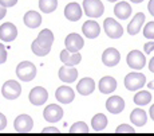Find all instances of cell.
Wrapping results in <instances>:
<instances>
[{"mask_svg": "<svg viewBox=\"0 0 154 136\" xmlns=\"http://www.w3.org/2000/svg\"><path fill=\"white\" fill-rule=\"evenodd\" d=\"M52 42H54V34H52V31L48 30V28H44V30L39 32L36 39L32 42L31 50L38 57H44V55H47L51 51Z\"/></svg>", "mask_w": 154, "mask_h": 136, "instance_id": "1", "label": "cell"}, {"mask_svg": "<svg viewBox=\"0 0 154 136\" xmlns=\"http://www.w3.org/2000/svg\"><path fill=\"white\" fill-rule=\"evenodd\" d=\"M16 76L22 82H29L36 76V66L29 61H23L16 66Z\"/></svg>", "mask_w": 154, "mask_h": 136, "instance_id": "2", "label": "cell"}, {"mask_svg": "<svg viewBox=\"0 0 154 136\" xmlns=\"http://www.w3.org/2000/svg\"><path fill=\"white\" fill-rule=\"evenodd\" d=\"M146 85V77L142 73L133 72L125 77V88L130 92H137Z\"/></svg>", "mask_w": 154, "mask_h": 136, "instance_id": "3", "label": "cell"}, {"mask_svg": "<svg viewBox=\"0 0 154 136\" xmlns=\"http://www.w3.org/2000/svg\"><path fill=\"white\" fill-rule=\"evenodd\" d=\"M83 10L88 18H100L105 12V7L100 0H83Z\"/></svg>", "mask_w": 154, "mask_h": 136, "instance_id": "4", "label": "cell"}, {"mask_svg": "<svg viewBox=\"0 0 154 136\" xmlns=\"http://www.w3.org/2000/svg\"><path fill=\"white\" fill-rule=\"evenodd\" d=\"M103 30H105L106 35L111 39H118L123 35V27L112 18H106L103 22Z\"/></svg>", "mask_w": 154, "mask_h": 136, "instance_id": "5", "label": "cell"}, {"mask_svg": "<svg viewBox=\"0 0 154 136\" xmlns=\"http://www.w3.org/2000/svg\"><path fill=\"white\" fill-rule=\"evenodd\" d=\"M14 128L16 132L19 134H28V132L32 131L34 128V120L29 115H26V113H22L15 119L14 121Z\"/></svg>", "mask_w": 154, "mask_h": 136, "instance_id": "6", "label": "cell"}, {"mask_svg": "<svg viewBox=\"0 0 154 136\" xmlns=\"http://www.w3.org/2000/svg\"><path fill=\"white\" fill-rule=\"evenodd\" d=\"M2 93L7 100H16L22 94V86L15 79H8L2 86Z\"/></svg>", "mask_w": 154, "mask_h": 136, "instance_id": "7", "label": "cell"}, {"mask_svg": "<svg viewBox=\"0 0 154 136\" xmlns=\"http://www.w3.org/2000/svg\"><path fill=\"white\" fill-rule=\"evenodd\" d=\"M126 62L129 65V67L134 70H141L145 67L146 65V58H145V54L141 53L140 50H131V51L127 54L126 57Z\"/></svg>", "mask_w": 154, "mask_h": 136, "instance_id": "8", "label": "cell"}, {"mask_svg": "<svg viewBox=\"0 0 154 136\" xmlns=\"http://www.w3.org/2000/svg\"><path fill=\"white\" fill-rule=\"evenodd\" d=\"M83 45H85L83 38H82L79 34H76V32H71V34H69L66 37V39H64L66 50L69 53H71V54L79 53V50H82Z\"/></svg>", "mask_w": 154, "mask_h": 136, "instance_id": "9", "label": "cell"}, {"mask_svg": "<svg viewBox=\"0 0 154 136\" xmlns=\"http://www.w3.org/2000/svg\"><path fill=\"white\" fill-rule=\"evenodd\" d=\"M28 100L32 105H43L48 100V92L44 89L43 86H35L29 90L28 93Z\"/></svg>", "mask_w": 154, "mask_h": 136, "instance_id": "10", "label": "cell"}, {"mask_svg": "<svg viewBox=\"0 0 154 136\" xmlns=\"http://www.w3.org/2000/svg\"><path fill=\"white\" fill-rule=\"evenodd\" d=\"M63 108L56 104H50L44 108L43 111V117L48 123H58L59 120L63 117Z\"/></svg>", "mask_w": 154, "mask_h": 136, "instance_id": "11", "label": "cell"}, {"mask_svg": "<svg viewBox=\"0 0 154 136\" xmlns=\"http://www.w3.org/2000/svg\"><path fill=\"white\" fill-rule=\"evenodd\" d=\"M17 37V28L14 23H3L0 26V39L3 42H12Z\"/></svg>", "mask_w": 154, "mask_h": 136, "instance_id": "12", "label": "cell"}, {"mask_svg": "<svg viewBox=\"0 0 154 136\" xmlns=\"http://www.w3.org/2000/svg\"><path fill=\"white\" fill-rule=\"evenodd\" d=\"M121 61V53L114 47H109L103 51L102 54V62L109 67H114L119 63Z\"/></svg>", "mask_w": 154, "mask_h": 136, "instance_id": "13", "label": "cell"}, {"mask_svg": "<svg viewBox=\"0 0 154 136\" xmlns=\"http://www.w3.org/2000/svg\"><path fill=\"white\" fill-rule=\"evenodd\" d=\"M55 97L60 104H70V102H72L74 99H75V93H74V90L71 89L70 86L62 85V86H59L58 89H56Z\"/></svg>", "mask_w": 154, "mask_h": 136, "instance_id": "14", "label": "cell"}, {"mask_svg": "<svg viewBox=\"0 0 154 136\" xmlns=\"http://www.w3.org/2000/svg\"><path fill=\"white\" fill-rule=\"evenodd\" d=\"M117 86H118L117 79H115L114 77H111V76L102 77L100 81H99V84H98V88H99L100 93H103V94H110V93H112V92H115Z\"/></svg>", "mask_w": 154, "mask_h": 136, "instance_id": "15", "label": "cell"}, {"mask_svg": "<svg viewBox=\"0 0 154 136\" xmlns=\"http://www.w3.org/2000/svg\"><path fill=\"white\" fill-rule=\"evenodd\" d=\"M106 108L107 111L112 115H118L125 109V101L122 97L119 96H111L109 97V100L106 101Z\"/></svg>", "mask_w": 154, "mask_h": 136, "instance_id": "16", "label": "cell"}, {"mask_svg": "<svg viewBox=\"0 0 154 136\" xmlns=\"http://www.w3.org/2000/svg\"><path fill=\"white\" fill-rule=\"evenodd\" d=\"M95 90V81L90 77H85L76 84V92L82 96H88Z\"/></svg>", "mask_w": 154, "mask_h": 136, "instance_id": "17", "label": "cell"}, {"mask_svg": "<svg viewBox=\"0 0 154 136\" xmlns=\"http://www.w3.org/2000/svg\"><path fill=\"white\" fill-rule=\"evenodd\" d=\"M64 16L70 22H78L82 18V7L78 3H70L64 8Z\"/></svg>", "mask_w": 154, "mask_h": 136, "instance_id": "18", "label": "cell"}, {"mask_svg": "<svg viewBox=\"0 0 154 136\" xmlns=\"http://www.w3.org/2000/svg\"><path fill=\"white\" fill-rule=\"evenodd\" d=\"M82 32L85 34L86 38H88V39H94V38H97L99 35L100 26L93 19L87 20V22H85L83 26H82Z\"/></svg>", "mask_w": 154, "mask_h": 136, "instance_id": "19", "label": "cell"}, {"mask_svg": "<svg viewBox=\"0 0 154 136\" xmlns=\"http://www.w3.org/2000/svg\"><path fill=\"white\" fill-rule=\"evenodd\" d=\"M59 79L66 84H71L78 78V70L75 67H69V66H62L58 72Z\"/></svg>", "mask_w": 154, "mask_h": 136, "instance_id": "20", "label": "cell"}, {"mask_svg": "<svg viewBox=\"0 0 154 136\" xmlns=\"http://www.w3.org/2000/svg\"><path fill=\"white\" fill-rule=\"evenodd\" d=\"M60 61L64 63V66L74 67L75 65L81 63L82 55L79 54V53H74V54H71V53H69L66 49H64V50L60 51Z\"/></svg>", "mask_w": 154, "mask_h": 136, "instance_id": "21", "label": "cell"}, {"mask_svg": "<svg viewBox=\"0 0 154 136\" xmlns=\"http://www.w3.org/2000/svg\"><path fill=\"white\" fill-rule=\"evenodd\" d=\"M145 23V14L143 12H138L135 14V16L131 19V22L127 26V32L130 35H137L141 31L142 26Z\"/></svg>", "mask_w": 154, "mask_h": 136, "instance_id": "22", "label": "cell"}, {"mask_svg": "<svg viewBox=\"0 0 154 136\" xmlns=\"http://www.w3.org/2000/svg\"><path fill=\"white\" fill-rule=\"evenodd\" d=\"M23 20L28 28H38L42 24V15L38 11H28V12H26Z\"/></svg>", "mask_w": 154, "mask_h": 136, "instance_id": "23", "label": "cell"}, {"mask_svg": "<svg viewBox=\"0 0 154 136\" xmlns=\"http://www.w3.org/2000/svg\"><path fill=\"white\" fill-rule=\"evenodd\" d=\"M131 5L129 4L127 2H119L115 4L114 7V14L118 19H122V20H126L127 18H130L131 15Z\"/></svg>", "mask_w": 154, "mask_h": 136, "instance_id": "24", "label": "cell"}, {"mask_svg": "<svg viewBox=\"0 0 154 136\" xmlns=\"http://www.w3.org/2000/svg\"><path fill=\"white\" fill-rule=\"evenodd\" d=\"M130 121H131V124H134L137 127H143L147 121L146 112L141 108H135L130 115Z\"/></svg>", "mask_w": 154, "mask_h": 136, "instance_id": "25", "label": "cell"}, {"mask_svg": "<svg viewBox=\"0 0 154 136\" xmlns=\"http://www.w3.org/2000/svg\"><path fill=\"white\" fill-rule=\"evenodd\" d=\"M107 117L103 113H97L95 116L91 119V127H93V131L95 132H102L105 131V128L107 127Z\"/></svg>", "mask_w": 154, "mask_h": 136, "instance_id": "26", "label": "cell"}, {"mask_svg": "<svg viewBox=\"0 0 154 136\" xmlns=\"http://www.w3.org/2000/svg\"><path fill=\"white\" fill-rule=\"evenodd\" d=\"M134 104L137 105H147L150 101H152V93H150L149 90H140L138 93L134 94Z\"/></svg>", "mask_w": 154, "mask_h": 136, "instance_id": "27", "label": "cell"}, {"mask_svg": "<svg viewBox=\"0 0 154 136\" xmlns=\"http://www.w3.org/2000/svg\"><path fill=\"white\" fill-rule=\"evenodd\" d=\"M58 7V0H39V10L44 14L54 12Z\"/></svg>", "mask_w": 154, "mask_h": 136, "instance_id": "28", "label": "cell"}, {"mask_svg": "<svg viewBox=\"0 0 154 136\" xmlns=\"http://www.w3.org/2000/svg\"><path fill=\"white\" fill-rule=\"evenodd\" d=\"M88 131H90V129H88L87 124H86L85 121H76V123H74L70 127L71 134H87Z\"/></svg>", "mask_w": 154, "mask_h": 136, "instance_id": "29", "label": "cell"}, {"mask_svg": "<svg viewBox=\"0 0 154 136\" xmlns=\"http://www.w3.org/2000/svg\"><path fill=\"white\" fill-rule=\"evenodd\" d=\"M143 35L146 39H154V22H149L145 24Z\"/></svg>", "mask_w": 154, "mask_h": 136, "instance_id": "30", "label": "cell"}, {"mask_svg": "<svg viewBox=\"0 0 154 136\" xmlns=\"http://www.w3.org/2000/svg\"><path fill=\"white\" fill-rule=\"evenodd\" d=\"M115 132L117 134H134L135 129L133 128L131 125H127V124H121L115 128Z\"/></svg>", "mask_w": 154, "mask_h": 136, "instance_id": "31", "label": "cell"}, {"mask_svg": "<svg viewBox=\"0 0 154 136\" xmlns=\"http://www.w3.org/2000/svg\"><path fill=\"white\" fill-rule=\"evenodd\" d=\"M7 61V49L3 43H0V65Z\"/></svg>", "mask_w": 154, "mask_h": 136, "instance_id": "32", "label": "cell"}, {"mask_svg": "<svg viewBox=\"0 0 154 136\" xmlns=\"http://www.w3.org/2000/svg\"><path fill=\"white\" fill-rule=\"evenodd\" d=\"M16 3H17V0H0V4H2L3 7H5V8L14 7Z\"/></svg>", "mask_w": 154, "mask_h": 136, "instance_id": "33", "label": "cell"}, {"mask_svg": "<svg viewBox=\"0 0 154 136\" xmlns=\"http://www.w3.org/2000/svg\"><path fill=\"white\" fill-rule=\"evenodd\" d=\"M43 134H59L60 132V129L56 128V127H46V128L42 129Z\"/></svg>", "mask_w": 154, "mask_h": 136, "instance_id": "34", "label": "cell"}, {"mask_svg": "<svg viewBox=\"0 0 154 136\" xmlns=\"http://www.w3.org/2000/svg\"><path fill=\"white\" fill-rule=\"evenodd\" d=\"M143 50H145V53H146V54H150V53L153 51L154 50V42L152 40V42H146L143 45Z\"/></svg>", "mask_w": 154, "mask_h": 136, "instance_id": "35", "label": "cell"}, {"mask_svg": "<svg viewBox=\"0 0 154 136\" xmlns=\"http://www.w3.org/2000/svg\"><path fill=\"white\" fill-rule=\"evenodd\" d=\"M147 10H149V12L154 16V0H150L149 2V4H147Z\"/></svg>", "mask_w": 154, "mask_h": 136, "instance_id": "36", "label": "cell"}, {"mask_svg": "<svg viewBox=\"0 0 154 136\" xmlns=\"http://www.w3.org/2000/svg\"><path fill=\"white\" fill-rule=\"evenodd\" d=\"M5 14H7V8H5V7H3V5L0 4V20H2L3 18L5 16Z\"/></svg>", "mask_w": 154, "mask_h": 136, "instance_id": "37", "label": "cell"}, {"mask_svg": "<svg viewBox=\"0 0 154 136\" xmlns=\"http://www.w3.org/2000/svg\"><path fill=\"white\" fill-rule=\"evenodd\" d=\"M149 70L152 73H154V57L150 60V62H149Z\"/></svg>", "mask_w": 154, "mask_h": 136, "instance_id": "38", "label": "cell"}, {"mask_svg": "<svg viewBox=\"0 0 154 136\" xmlns=\"http://www.w3.org/2000/svg\"><path fill=\"white\" fill-rule=\"evenodd\" d=\"M149 115H150V119L154 121V104L150 106V111H149Z\"/></svg>", "mask_w": 154, "mask_h": 136, "instance_id": "39", "label": "cell"}, {"mask_svg": "<svg viewBox=\"0 0 154 136\" xmlns=\"http://www.w3.org/2000/svg\"><path fill=\"white\" fill-rule=\"evenodd\" d=\"M147 86H149V89L154 90V79H153L152 82H147Z\"/></svg>", "mask_w": 154, "mask_h": 136, "instance_id": "40", "label": "cell"}, {"mask_svg": "<svg viewBox=\"0 0 154 136\" xmlns=\"http://www.w3.org/2000/svg\"><path fill=\"white\" fill-rule=\"evenodd\" d=\"M130 2H131V3H142L143 0H130Z\"/></svg>", "mask_w": 154, "mask_h": 136, "instance_id": "41", "label": "cell"}, {"mask_svg": "<svg viewBox=\"0 0 154 136\" xmlns=\"http://www.w3.org/2000/svg\"><path fill=\"white\" fill-rule=\"evenodd\" d=\"M107 2H110V3H117V2H119V0H107Z\"/></svg>", "mask_w": 154, "mask_h": 136, "instance_id": "42", "label": "cell"}]
</instances>
